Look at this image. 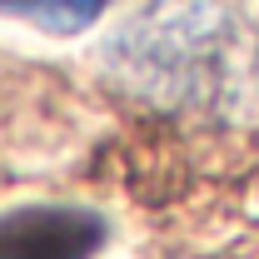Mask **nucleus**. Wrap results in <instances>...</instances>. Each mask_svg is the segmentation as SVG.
I'll list each match as a JSON object with an SVG mask.
<instances>
[{"mask_svg":"<svg viewBox=\"0 0 259 259\" xmlns=\"http://www.w3.org/2000/svg\"><path fill=\"white\" fill-rule=\"evenodd\" d=\"M229 40L234 15L225 0H155L110 40V65L140 95L180 105L225 80Z\"/></svg>","mask_w":259,"mask_h":259,"instance_id":"nucleus-1","label":"nucleus"},{"mask_svg":"<svg viewBox=\"0 0 259 259\" xmlns=\"http://www.w3.org/2000/svg\"><path fill=\"white\" fill-rule=\"evenodd\" d=\"M105 220L85 204H15L0 214V259H95Z\"/></svg>","mask_w":259,"mask_h":259,"instance_id":"nucleus-2","label":"nucleus"},{"mask_svg":"<svg viewBox=\"0 0 259 259\" xmlns=\"http://www.w3.org/2000/svg\"><path fill=\"white\" fill-rule=\"evenodd\" d=\"M110 5H115V0H0L5 15L30 20L35 30H50V35H80V30H90Z\"/></svg>","mask_w":259,"mask_h":259,"instance_id":"nucleus-3","label":"nucleus"}]
</instances>
